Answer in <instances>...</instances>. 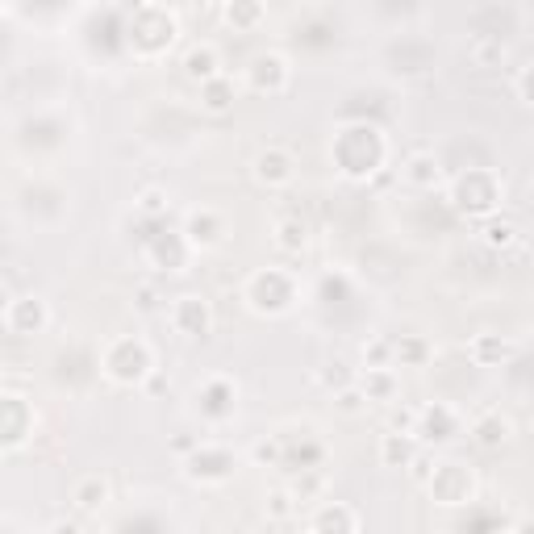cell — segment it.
Wrapping results in <instances>:
<instances>
[{"label":"cell","mask_w":534,"mask_h":534,"mask_svg":"<svg viewBox=\"0 0 534 534\" xmlns=\"http://www.w3.org/2000/svg\"><path fill=\"white\" fill-rule=\"evenodd\" d=\"M385 134H380L376 126H351L338 134L334 142V155H338V168H343V176L351 180H367L372 171L385 163Z\"/></svg>","instance_id":"1"},{"label":"cell","mask_w":534,"mask_h":534,"mask_svg":"<svg viewBox=\"0 0 534 534\" xmlns=\"http://www.w3.org/2000/svg\"><path fill=\"white\" fill-rule=\"evenodd\" d=\"M121 34H126L129 50L142 55V59H147V42H155V59H159V55L176 42L180 26H176V13L159 9V5H142V9L129 13V21H126V30Z\"/></svg>","instance_id":"2"},{"label":"cell","mask_w":534,"mask_h":534,"mask_svg":"<svg viewBox=\"0 0 534 534\" xmlns=\"http://www.w3.org/2000/svg\"><path fill=\"white\" fill-rule=\"evenodd\" d=\"M150 346L139 338H113L109 351H105V372H109L118 385H139L150 372Z\"/></svg>","instance_id":"3"},{"label":"cell","mask_w":534,"mask_h":534,"mask_svg":"<svg viewBox=\"0 0 534 534\" xmlns=\"http://www.w3.org/2000/svg\"><path fill=\"white\" fill-rule=\"evenodd\" d=\"M168 322L176 326V334H184V338H197V334H205L209 330V305H205V297H176L171 301V309H168Z\"/></svg>","instance_id":"4"},{"label":"cell","mask_w":534,"mask_h":534,"mask_svg":"<svg viewBox=\"0 0 534 534\" xmlns=\"http://www.w3.org/2000/svg\"><path fill=\"white\" fill-rule=\"evenodd\" d=\"M255 180L267 184V189H284L293 180V155L284 147H267L255 155Z\"/></svg>","instance_id":"5"},{"label":"cell","mask_w":534,"mask_h":534,"mask_svg":"<svg viewBox=\"0 0 534 534\" xmlns=\"http://www.w3.org/2000/svg\"><path fill=\"white\" fill-rule=\"evenodd\" d=\"M247 76H251V88L255 92H284L293 71H288V63L280 59V55H259Z\"/></svg>","instance_id":"6"},{"label":"cell","mask_w":534,"mask_h":534,"mask_svg":"<svg viewBox=\"0 0 534 534\" xmlns=\"http://www.w3.org/2000/svg\"><path fill=\"white\" fill-rule=\"evenodd\" d=\"M46 305H42L38 297H21L13 301L9 309H5V326L13 330V334H34V330L46 326Z\"/></svg>","instance_id":"7"},{"label":"cell","mask_w":534,"mask_h":534,"mask_svg":"<svg viewBox=\"0 0 534 534\" xmlns=\"http://www.w3.org/2000/svg\"><path fill=\"white\" fill-rule=\"evenodd\" d=\"M184 71H189V79H200V84L226 76V71H221V55H218V46H213V42L192 46L189 55H184Z\"/></svg>","instance_id":"8"},{"label":"cell","mask_w":534,"mask_h":534,"mask_svg":"<svg viewBox=\"0 0 534 534\" xmlns=\"http://www.w3.org/2000/svg\"><path fill=\"white\" fill-rule=\"evenodd\" d=\"M417 435H422V438H435V443H443V438L456 435V414H451L447 406L422 409V417H417Z\"/></svg>","instance_id":"9"},{"label":"cell","mask_w":534,"mask_h":534,"mask_svg":"<svg viewBox=\"0 0 534 534\" xmlns=\"http://www.w3.org/2000/svg\"><path fill=\"white\" fill-rule=\"evenodd\" d=\"M401 176H406L414 189H435V184H438V159L430 155V150H417V155L406 159Z\"/></svg>","instance_id":"10"},{"label":"cell","mask_w":534,"mask_h":534,"mask_svg":"<svg viewBox=\"0 0 534 534\" xmlns=\"http://www.w3.org/2000/svg\"><path fill=\"white\" fill-rule=\"evenodd\" d=\"M313 534H355V514L346 505H326L313 518Z\"/></svg>","instance_id":"11"},{"label":"cell","mask_w":534,"mask_h":534,"mask_svg":"<svg viewBox=\"0 0 534 534\" xmlns=\"http://www.w3.org/2000/svg\"><path fill=\"white\" fill-rule=\"evenodd\" d=\"M467 55H472L476 67H497V63L505 59V38H497V34H476Z\"/></svg>","instance_id":"12"},{"label":"cell","mask_w":534,"mask_h":534,"mask_svg":"<svg viewBox=\"0 0 534 534\" xmlns=\"http://www.w3.org/2000/svg\"><path fill=\"white\" fill-rule=\"evenodd\" d=\"M200 97H205L209 113H226L230 100H234V92H230V76H218V79H209V84H200Z\"/></svg>","instance_id":"13"},{"label":"cell","mask_w":534,"mask_h":534,"mask_svg":"<svg viewBox=\"0 0 534 534\" xmlns=\"http://www.w3.org/2000/svg\"><path fill=\"white\" fill-rule=\"evenodd\" d=\"M522 238V230H518V221H509V218H493L485 226V242L488 247H501V251H509Z\"/></svg>","instance_id":"14"},{"label":"cell","mask_w":534,"mask_h":534,"mask_svg":"<svg viewBox=\"0 0 534 534\" xmlns=\"http://www.w3.org/2000/svg\"><path fill=\"white\" fill-rule=\"evenodd\" d=\"M305 242H309L305 221H276V247H284V251H305Z\"/></svg>","instance_id":"15"},{"label":"cell","mask_w":534,"mask_h":534,"mask_svg":"<svg viewBox=\"0 0 534 534\" xmlns=\"http://www.w3.org/2000/svg\"><path fill=\"white\" fill-rule=\"evenodd\" d=\"M476 438H480L485 447L505 443V438H509V422H505V417L493 409V414H488V422H476Z\"/></svg>","instance_id":"16"},{"label":"cell","mask_w":534,"mask_h":534,"mask_svg":"<svg viewBox=\"0 0 534 534\" xmlns=\"http://www.w3.org/2000/svg\"><path fill=\"white\" fill-rule=\"evenodd\" d=\"M105 493H109V485H105L100 476H88V480L76 488V501L84 505V509H97V505L105 501Z\"/></svg>","instance_id":"17"},{"label":"cell","mask_w":534,"mask_h":534,"mask_svg":"<svg viewBox=\"0 0 534 534\" xmlns=\"http://www.w3.org/2000/svg\"><path fill=\"white\" fill-rule=\"evenodd\" d=\"M364 393H372V396H388V393H393V380H388V367H367V376H364Z\"/></svg>","instance_id":"18"},{"label":"cell","mask_w":534,"mask_h":534,"mask_svg":"<svg viewBox=\"0 0 534 534\" xmlns=\"http://www.w3.org/2000/svg\"><path fill=\"white\" fill-rule=\"evenodd\" d=\"M259 17H263V9H259V5H230V9H226V21H230V26H242V30H247V26H255Z\"/></svg>","instance_id":"19"},{"label":"cell","mask_w":534,"mask_h":534,"mask_svg":"<svg viewBox=\"0 0 534 534\" xmlns=\"http://www.w3.org/2000/svg\"><path fill=\"white\" fill-rule=\"evenodd\" d=\"M396 456H401V464H409V459H414V447H409L401 435H385V459L396 464Z\"/></svg>","instance_id":"20"},{"label":"cell","mask_w":534,"mask_h":534,"mask_svg":"<svg viewBox=\"0 0 534 534\" xmlns=\"http://www.w3.org/2000/svg\"><path fill=\"white\" fill-rule=\"evenodd\" d=\"M297 493H284V488H280V493H272V518H293L297 514Z\"/></svg>","instance_id":"21"},{"label":"cell","mask_w":534,"mask_h":534,"mask_svg":"<svg viewBox=\"0 0 534 534\" xmlns=\"http://www.w3.org/2000/svg\"><path fill=\"white\" fill-rule=\"evenodd\" d=\"M526 76H530V59H522L514 67V88H518V105H530V88H526Z\"/></svg>","instance_id":"22"},{"label":"cell","mask_w":534,"mask_h":534,"mask_svg":"<svg viewBox=\"0 0 534 534\" xmlns=\"http://www.w3.org/2000/svg\"><path fill=\"white\" fill-rule=\"evenodd\" d=\"M163 209H168V205H163V192H155V189H150V192H142L139 213H147V218H159Z\"/></svg>","instance_id":"23"}]
</instances>
